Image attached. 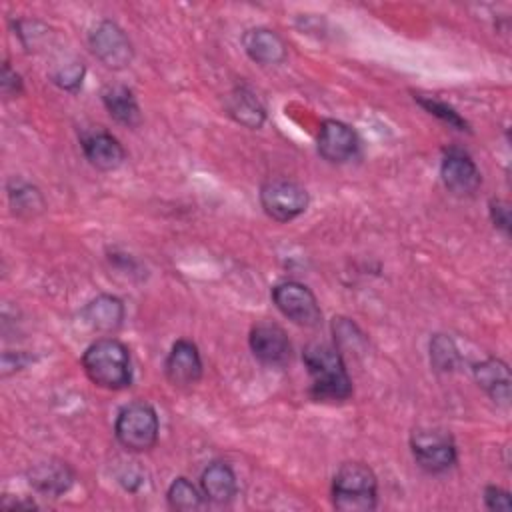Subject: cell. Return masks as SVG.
<instances>
[{
  "instance_id": "obj_5",
  "label": "cell",
  "mask_w": 512,
  "mask_h": 512,
  "mask_svg": "<svg viewBox=\"0 0 512 512\" xmlns=\"http://www.w3.org/2000/svg\"><path fill=\"white\" fill-rule=\"evenodd\" d=\"M260 204L264 212L276 222H290L308 208V192L298 182L274 178L262 184Z\"/></svg>"
},
{
  "instance_id": "obj_15",
  "label": "cell",
  "mask_w": 512,
  "mask_h": 512,
  "mask_svg": "<svg viewBox=\"0 0 512 512\" xmlns=\"http://www.w3.org/2000/svg\"><path fill=\"white\" fill-rule=\"evenodd\" d=\"M28 478H30V486L36 492L50 498H58L70 490L74 482V472L62 460H46L32 466V470L28 472Z\"/></svg>"
},
{
  "instance_id": "obj_11",
  "label": "cell",
  "mask_w": 512,
  "mask_h": 512,
  "mask_svg": "<svg viewBox=\"0 0 512 512\" xmlns=\"http://www.w3.org/2000/svg\"><path fill=\"white\" fill-rule=\"evenodd\" d=\"M250 350L264 364H284L290 358V340L282 326L274 322H258L250 330Z\"/></svg>"
},
{
  "instance_id": "obj_18",
  "label": "cell",
  "mask_w": 512,
  "mask_h": 512,
  "mask_svg": "<svg viewBox=\"0 0 512 512\" xmlns=\"http://www.w3.org/2000/svg\"><path fill=\"white\" fill-rule=\"evenodd\" d=\"M226 112L232 120L252 130H258L266 120V110L260 98L246 86H238L226 96Z\"/></svg>"
},
{
  "instance_id": "obj_28",
  "label": "cell",
  "mask_w": 512,
  "mask_h": 512,
  "mask_svg": "<svg viewBox=\"0 0 512 512\" xmlns=\"http://www.w3.org/2000/svg\"><path fill=\"white\" fill-rule=\"evenodd\" d=\"M490 218L494 222V226H498L504 234H508L510 230V208L498 200L490 202Z\"/></svg>"
},
{
  "instance_id": "obj_9",
  "label": "cell",
  "mask_w": 512,
  "mask_h": 512,
  "mask_svg": "<svg viewBox=\"0 0 512 512\" xmlns=\"http://www.w3.org/2000/svg\"><path fill=\"white\" fill-rule=\"evenodd\" d=\"M440 176L444 186L458 196L474 194L482 182L478 166L460 148H450L444 152L440 162Z\"/></svg>"
},
{
  "instance_id": "obj_1",
  "label": "cell",
  "mask_w": 512,
  "mask_h": 512,
  "mask_svg": "<svg viewBox=\"0 0 512 512\" xmlns=\"http://www.w3.org/2000/svg\"><path fill=\"white\" fill-rule=\"evenodd\" d=\"M304 364L310 374V394L316 400L342 402L352 394V382L340 352L324 342L304 348Z\"/></svg>"
},
{
  "instance_id": "obj_23",
  "label": "cell",
  "mask_w": 512,
  "mask_h": 512,
  "mask_svg": "<svg viewBox=\"0 0 512 512\" xmlns=\"http://www.w3.org/2000/svg\"><path fill=\"white\" fill-rule=\"evenodd\" d=\"M414 98L418 100V104H420L424 110H428L432 116L440 118V120L446 122L448 126H452V128H456V130H468V122H466L452 106H448L446 102H440V100H436V98H432V96H422V94H416Z\"/></svg>"
},
{
  "instance_id": "obj_3",
  "label": "cell",
  "mask_w": 512,
  "mask_h": 512,
  "mask_svg": "<svg viewBox=\"0 0 512 512\" xmlns=\"http://www.w3.org/2000/svg\"><path fill=\"white\" fill-rule=\"evenodd\" d=\"M378 482L364 462H344L334 474L332 502L342 512H368L376 508Z\"/></svg>"
},
{
  "instance_id": "obj_19",
  "label": "cell",
  "mask_w": 512,
  "mask_h": 512,
  "mask_svg": "<svg viewBox=\"0 0 512 512\" xmlns=\"http://www.w3.org/2000/svg\"><path fill=\"white\" fill-rule=\"evenodd\" d=\"M102 102H104L108 114L116 122H120L128 128H134L140 124L142 114H140L138 102L130 88H126L122 84H110L102 90Z\"/></svg>"
},
{
  "instance_id": "obj_6",
  "label": "cell",
  "mask_w": 512,
  "mask_h": 512,
  "mask_svg": "<svg viewBox=\"0 0 512 512\" xmlns=\"http://www.w3.org/2000/svg\"><path fill=\"white\" fill-rule=\"evenodd\" d=\"M272 300L276 308L294 324L314 328L322 322V310L312 290L300 282L288 280L272 288Z\"/></svg>"
},
{
  "instance_id": "obj_26",
  "label": "cell",
  "mask_w": 512,
  "mask_h": 512,
  "mask_svg": "<svg viewBox=\"0 0 512 512\" xmlns=\"http://www.w3.org/2000/svg\"><path fill=\"white\" fill-rule=\"evenodd\" d=\"M484 504L490 510H502L508 512L512 510V502H510V494L498 486H486L484 490Z\"/></svg>"
},
{
  "instance_id": "obj_21",
  "label": "cell",
  "mask_w": 512,
  "mask_h": 512,
  "mask_svg": "<svg viewBox=\"0 0 512 512\" xmlns=\"http://www.w3.org/2000/svg\"><path fill=\"white\" fill-rule=\"evenodd\" d=\"M166 498H168L170 508L180 510V512H192L202 506V494L188 478H182V476L174 478V482L170 484V488L166 492Z\"/></svg>"
},
{
  "instance_id": "obj_12",
  "label": "cell",
  "mask_w": 512,
  "mask_h": 512,
  "mask_svg": "<svg viewBox=\"0 0 512 512\" xmlns=\"http://www.w3.org/2000/svg\"><path fill=\"white\" fill-rule=\"evenodd\" d=\"M202 376V360L196 344L190 340L174 342L166 358V378L176 388H190Z\"/></svg>"
},
{
  "instance_id": "obj_24",
  "label": "cell",
  "mask_w": 512,
  "mask_h": 512,
  "mask_svg": "<svg viewBox=\"0 0 512 512\" xmlns=\"http://www.w3.org/2000/svg\"><path fill=\"white\" fill-rule=\"evenodd\" d=\"M430 360L436 370H452L458 362L454 342L444 334H436L430 342Z\"/></svg>"
},
{
  "instance_id": "obj_25",
  "label": "cell",
  "mask_w": 512,
  "mask_h": 512,
  "mask_svg": "<svg viewBox=\"0 0 512 512\" xmlns=\"http://www.w3.org/2000/svg\"><path fill=\"white\" fill-rule=\"evenodd\" d=\"M52 82L62 88V90H78L80 84H82V78H84V64L80 60H70L62 66H58L52 74H50Z\"/></svg>"
},
{
  "instance_id": "obj_4",
  "label": "cell",
  "mask_w": 512,
  "mask_h": 512,
  "mask_svg": "<svg viewBox=\"0 0 512 512\" xmlns=\"http://www.w3.org/2000/svg\"><path fill=\"white\" fill-rule=\"evenodd\" d=\"M158 414L150 404L134 402L120 410L114 432L118 442L130 452H146L158 440Z\"/></svg>"
},
{
  "instance_id": "obj_2",
  "label": "cell",
  "mask_w": 512,
  "mask_h": 512,
  "mask_svg": "<svg viewBox=\"0 0 512 512\" xmlns=\"http://www.w3.org/2000/svg\"><path fill=\"white\" fill-rule=\"evenodd\" d=\"M86 376L100 388L122 390L132 382L128 348L116 338H100L82 354Z\"/></svg>"
},
{
  "instance_id": "obj_10",
  "label": "cell",
  "mask_w": 512,
  "mask_h": 512,
  "mask_svg": "<svg viewBox=\"0 0 512 512\" xmlns=\"http://www.w3.org/2000/svg\"><path fill=\"white\" fill-rule=\"evenodd\" d=\"M316 146H318V154L324 160L332 164H342L356 156L358 136L348 124L340 120H324L318 132Z\"/></svg>"
},
{
  "instance_id": "obj_13",
  "label": "cell",
  "mask_w": 512,
  "mask_h": 512,
  "mask_svg": "<svg viewBox=\"0 0 512 512\" xmlns=\"http://www.w3.org/2000/svg\"><path fill=\"white\" fill-rule=\"evenodd\" d=\"M82 150L86 160L104 172L116 170L124 164L126 160V152L122 148V144L108 132L104 130H96L90 134L82 136Z\"/></svg>"
},
{
  "instance_id": "obj_20",
  "label": "cell",
  "mask_w": 512,
  "mask_h": 512,
  "mask_svg": "<svg viewBox=\"0 0 512 512\" xmlns=\"http://www.w3.org/2000/svg\"><path fill=\"white\" fill-rule=\"evenodd\" d=\"M202 492L216 504H226L236 494V476L226 462H212L202 472Z\"/></svg>"
},
{
  "instance_id": "obj_7",
  "label": "cell",
  "mask_w": 512,
  "mask_h": 512,
  "mask_svg": "<svg viewBox=\"0 0 512 512\" xmlns=\"http://www.w3.org/2000/svg\"><path fill=\"white\" fill-rule=\"evenodd\" d=\"M410 448L416 464L430 474H440L456 462L454 440L444 430H416Z\"/></svg>"
},
{
  "instance_id": "obj_27",
  "label": "cell",
  "mask_w": 512,
  "mask_h": 512,
  "mask_svg": "<svg viewBox=\"0 0 512 512\" xmlns=\"http://www.w3.org/2000/svg\"><path fill=\"white\" fill-rule=\"evenodd\" d=\"M0 86H2V92L6 96H16L22 92V78L18 72H14L10 68L8 62H4L2 66V74H0Z\"/></svg>"
},
{
  "instance_id": "obj_17",
  "label": "cell",
  "mask_w": 512,
  "mask_h": 512,
  "mask_svg": "<svg viewBox=\"0 0 512 512\" xmlns=\"http://www.w3.org/2000/svg\"><path fill=\"white\" fill-rule=\"evenodd\" d=\"M474 378L478 386L498 404L508 406L510 400V370L506 362L498 358H488L474 366Z\"/></svg>"
},
{
  "instance_id": "obj_14",
  "label": "cell",
  "mask_w": 512,
  "mask_h": 512,
  "mask_svg": "<svg viewBox=\"0 0 512 512\" xmlns=\"http://www.w3.org/2000/svg\"><path fill=\"white\" fill-rule=\"evenodd\" d=\"M244 52L262 66H272L284 62L288 48L286 42L270 28H250L242 36Z\"/></svg>"
},
{
  "instance_id": "obj_22",
  "label": "cell",
  "mask_w": 512,
  "mask_h": 512,
  "mask_svg": "<svg viewBox=\"0 0 512 512\" xmlns=\"http://www.w3.org/2000/svg\"><path fill=\"white\" fill-rule=\"evenodd\" d=\"M8 196H10V204L14 206L16 214L32 216V214H36L44 208V200H42L40 192L34 186L26 184V182H16L14 180L8 186Z\"/></svg>"
},
{
  "instance_id": "obj_16",
  "label": "cell",
  "mask_w": 512,
  "mask_h": 512,
  "mask_svg": "<svg viewBox=\"0 0 512 512\" xmlns=\"http://www.w3.org/2000/svg\"><path fill=\"white\" fill-rule=\"evenodd\" d=\"M82 320L96 332H114L122 326L124 304L116 296L100 294L82 308Z\"/></svg>"
},
{
  "instance_id": "obj_8",
  "label": "cell",
  "mask_w": 512,
  "mask_h": 512,
  "mask_svg": "<svg viewBox=\"0 0 512 512\" xmlns=\"http://www.w3.org/2000/svg\"><path fill=\"white\" fill-rule=\"evenodd\" d=\"M90 50L92 54L106 66L112 70H122L126 68L132 58H134V48L132 42L128 40V36L124 34V30L110 22V20H102L92 32H90Z\"/></svg>"
}]
</instances>
